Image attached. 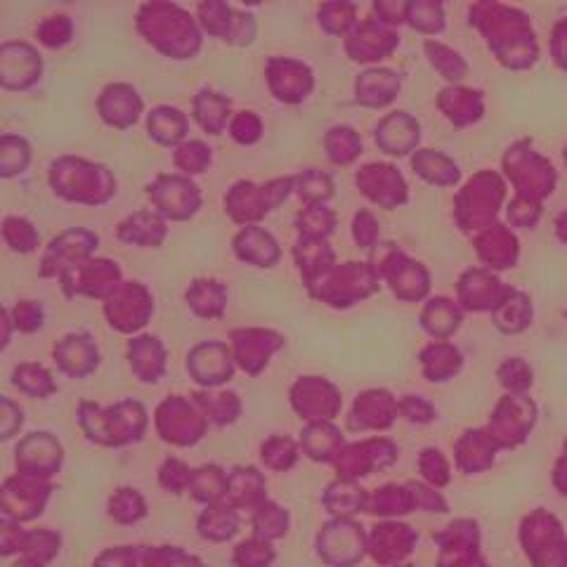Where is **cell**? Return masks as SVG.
<instances>
[{"label":"cell","mask_w":567,"mask_h":567,"mask_svg":"<svg viewBox=\"0 0 567 567\" xmlns=\"http://www.w3.org/2000/svg\"><path fill=\"white\" fill-rule=\"evenodd\" d=\"M407 10H409V5L388 3V0H378V3L374 5V12L378 15V22L386 24V26L402 24L404 19H407Z\"/></svg>","instance_id":"62"},{"label":"cell","mask_w":567,"mask_h":567,"mask_svg":"<svg viewBox=\"0 0 567 567\" xmlns=\"http://www.w3.org/2000/svg\"><path fill=\"white\" fill-rule=\"evenodd\" d=\"M293 189H296L298 197L305 201V206H319L327 204V201L334 197V180H331L329 173L310 168V171L298 173L296 178H293Z\"/></svg>","instance_id":"39"},{"label":"cell","mask_w":567,"mask_h":567,"mask_svg":"<svg viewBox=\"0 0 567 567\" xmlns=\"http://www.w3.org/2000/svg\"><path fill=\"white\" fill-rule=\"evenodd\" d=\"M263 492H265V480L256 468H237V471L227 478L225 499L230 501L232 508L239 506L258 508L265 501Z\"/></svg>","instance_id":"33"},{"label":"cell","mask_w":567,"mask_h":567,"mask_svg":"<svg viewBox=\"0 0 567 567\" xmlns=\"http://www.w3.org/2000/svg\"><path fill=\"white\" fill-rule=\"evenodd\" d=\"M232 246L239 260L256 267H275L279 258H282V249H279L277 239L258 225L241 227Z\"/></svg>","instance_id":"24"},{"label":"cell","mask_w":567,"mask_h":567,"mask_svg":"<svg viewBox=\"0 0 567 567\" xmlns=\"http://www.w3.org/2000/svg\"><path fill=\"white\" fill-rule=\"evenodd\" d=\"M319 26L331 36H348L357 26L355 3H324L317 12Z\"/></svg>","instance_id":"46"},{"label":"cell","mask_w":567,"mask_h":567,"mask_svg":"<svg viewBox=\"0 0 567 567\" xmlns=\"http://www.w3.org/2000/svg\"><path fill=\"white\" fill-rule=\"evenodd\" d=\"M324 504L334 516H353L367 504V494L360 487L353 485V480H338L334 485H329L327 494H324Z\"/></svg>","instance_id":"42"},{"label":"cell","mask_w":567,"mask_h":567,"mask_svg":"<svg viewBox=\"0 0 567 567\" xmlns=\"http://www.w3.org/2000/svg\"><path fill=\"white\" fill-rule=\"evenodd\" d=\"M194 119L208 135H220L227 128L230 119V100L225 95L215 93V90H199L192 102Z\"/></svg>","instance_id":"32"},{"label":"cell","mask_w":567,"mask_h":567,"mask_svg":"<svg viewBox=\"0 0 567 567\" xmlns=\"http://www.w3.org/2000/svg\"><path fill=\"white\" fill-rule=\"evenodd\" d=\"M296 230L301 239H329L336 230V213L324 204L305 206L296 218Z\"/></svg>","instance_id":"40"},{"label":"cell","mask_w":567,"mask_h":567,"mask_svg":"<svg viewBox=\"0 0 567 567\" xmlns=\"http://www.w3.org/2000/svg\"><path fill=\"white\" fill-rule=\"evenodd\" d=\"M50 187L57 197L74 204L102 206L116 194V178L107 166L78 156H60L50 166Z\"/></svg>","instance_id":"2"},{"label":"cell","mask_w":567,"mask_h":567,"mask_svg":"<svg viewBox=\"0 0 567 567\" xmlns=\"http://www.w3.org/2000/svg\"><path fill=\"white\" fill-rule=\"evenodd\" d=\"M3 239L17 253H34L38 249V241H41L36 227L26 218H17V215H8L3 220Z\"/></svg>","instance_id":"49"},{"label":"cell","mask_w":567,"mask_h":567,"mask_svg":"<svg viewBox=\"0 0 567 567\" xmlns=\"http://www.w3.org/2000/svg\"><path fill=\"white\" fill-rule=\"evenodd\" d=\"M270 93L284 104H301L315 88V76L308 64L291 57H270L265 67Z\"/></svg>","instance_id":"13"},{"label":"cell","mask_w":567,"mask_h":567,"mask_svg":"<svg viewBox=\"0 0 567 567\" xmlns=\"http://www.w3.org/2000/svg\"><path fill=\"white\" fill-rule=\"evenodd\" d=\"M36 36H38V41L45 45V48H50V50L64 48V45L71 41V36H74V22H71L67 15L45 17L43 22L38 24Z\"/></svg>","instance_id":"51"},{"label":"cell","mask_w":567,"mask_h":567,"mask_svg":"<svg viewBox=\"0 0 567 567\" xmlns=\"http://www.w3.org/2000/svg\"><path fill=\"white\" fill-rule=\"evenodd\" d=\"M109 513L112 518L119 520V523H135L145 516V499L140 497L135 490H119L114 492V497L109 499Z\"/></svg>","instance_id":"53"},{"label":"cell","mask_w":567,"mask_h":567,"mask_svg":"<svg viewBox=\"0 0 567 567\" xmlns=\"http://www.w3.org/2000/svg\"><path fill=\"white\" fill-rule=\"evenodd\" d=\"M187 369L201 386H220L234 374L232 355L223 343H201L189 353Z\"/></svg>","instance_id":"23"},{"label":"cell","mask_w":567,"mask_h":567,"mask_svg":"<svg viewBox=\"0 0 567 567\" xmlns=\"http://www.w3.org/2000/svg\"><path fill=\"white\" fill-rule=\"evenodd\" d=\"M152 312V293L140 282H123L104 303V315L121 334H133V331L145 327Z\"/></svg>","instance_id":"8"},{"label":"cell","mask_w":567,"mask_h":567,"mask_svg":"<svg viewBox=\"0 0 567 567\" xmlns=\"http://www.w3.org/2000/svg\"><path fill=\"white\" fill-rule=\"evenodd\" d=\"M293 258H296L298 270L303 275V284L310 286L319 277L327 275L336 265V253L329 246L327 239H301L298 237L293 246Z\"/></svg>","instance_id":"27"},{"label":"cell","mask_w":567,"mask_h":567,"mask_svg":"<svg viewBox=\"0 0 567 567\" xmlns=\"http://www.w3.org/2000/svg\"><path fill=\"white\" fill-rule=\"evenodd\" d=\"M426 52H428L430 62H433V67L438 69L442 76L449 78V81H459V78H464L466 64L459 55H456V52H452L440 43H433V41L426 43Z\"/></svg>","instance_id":"54"},{"label":"cell","mask_w":567,"mask_h":567,"mask_svg":"<svg viewBox=\"0 0 567 567\" xmlns=\"http://www.w3.org/2000/svg\"><path fill=\"white\" fill-rule=\"evenodd\" d=\"M253 527H256L260 539L282 537V534H286V527H289V516L279 506L263 501L253 513Z\"/></svg>","instance_id":"50"},{"label":"cell","mask_w":567,"mask_h":567,"mask_svg":"<svg viewBox=\"0 0 567 567\" xmlns=\"http://www.w3.org/2000/svg\"><path fill=\"white\" fill-rule=\"evenodd\" d=\"M378 232H381V230H378L374 213L367 211V208H362L360 213H355L353 237L357 241V246H362V249H371V246H376Z\"/></svg>","instance_id":"60"},{"label":"cell","mask_w":567,"mask_h":567,"mask_svg":"<svg viewBox=\"0 0 567 567\" xmlns=\"http://www.w3.org/2000/svg\"><path fill=\"white\" fill-rule=\"evenodd\" d=\"M381 256L371 260L376 267L378 277L386 279L393 286V291L402 298H419L428 289L426 270L414 260L402 256L400 251L393 249V244H376Z\"/></svg>","instance_id":"10"},{"label":"cell","mask_w":567,"mask_h":567,"mask_svg":"<svg viewBox=\"0 0 567 567\" xmlns=\"http://www.w3.org/2000/svg\"><path fill=\"white\" fill-rule=\"evenodd\" d=\"M204 414L215 423H232L237 419L241 404L234 393H218V395H194Z\"/></svg>","instance_id":"52"},{"label":"cell","mask_w":567,"mask_h":567,"mask_svg":"<svg viewBox=\"0 0 567 567\" xmlns=\"http://www.w3.org/2000/svg\"><path fill=\"white\" fill-rule=\"evenodd\" d=\"M275 558V551L270 549V544L265 539H251V542H244L237 549V556L234 560L241 567H267V563Z\"/></svg>","instance_id":"58"},{"label":"cell","mask_w":567,"mask_h":567,"mask_svg":"<svg viewBox=\"0 0 567 567\" xmlns=\"http://www.w3.org/2000/svg\"><path fill=\"white\" fill-rule=\"evenodd\" d=\"M138 31L171 60H189L201 50V29L187 10L171 3H145L138 10Z\"/></svg>","instance_id":"1"},{"label":"cell","mask_w":567,"mask_h":567,"mask_svg":"<svg viewBox=\"0 0 567 567\" xmlns=\"http://www.w3.org/2000/svg\"><path fill=\"white\" fill-rule=\"evenodd\" d=\"M121 241H126L130 246H142V249H159L168 237L166 218H161L156 211H138L128 215L126 220L119 225Z\"/></svg>","instance_id":"26"},{"label":"cell","mask_w":567,"mask_h":567,"mask_svg":"<svg viewBox=\"0 0 567 567\" xmlns=\"http://www.w3.org/2000/svg\"><path fill=\"white\" fill-rule=\"evenodd\" d=\"M291 402L301 419L312 423L331 421L341 409V395L329 381L319 376H305L291 390Z\"/></svg>","instance_id":"15"},{"label":"cell","mask_w":567,"mask_h":567,"mask_svg":"<svg viewBox=\"0 0 567 567\" xmlns=\"http://www.w3.org/2000/svg\"><path fill=\"white\" fill-rule=\"evenodd\" d=\"M19 426H22V412L10 400H3V440L12 438Z\"/></svg>","instance_id":"63"},{"label":"cell","mask_w":567,"mask_h":567,"mask_svg":"<svg viewBox=\"0 0 567 567\" xmlns=\"http://www.w3.org/2000/svg\"><path fill=\"white\" fill-rule=\"evenodd\" d=\"M199 402L189 404L182 397H171L159 407L156 412V428H159L161 438L173 445L187 447L201 440L206 430L204 416L199 414Z\"/></svg>","instance_id":"12"},{"label":"cell","mask_w":567,"mask_h":567,"mask_svg":"<svg viewBox=\"0 0 567 567\" xmlns=\"http://www.w3.org/2000/svg\"><path fill=\"white\" fill-rule=\"evenodd\" d=\"M239 518L237 511L227 504H208L204 516L199 518V530L204 537L215 539V542H223L230 539L237 532Z\"/></svg>","instance_id":"41"},{"label":"cell","mask_w":567,"mask_h":567,"mask_svg":"<svg viewBox=\"0 0 567 567\" xmlns=\"http://www.w3.org/2000/svg\"><path fill=\"white\" fill-rule=\"evenodd\" d=\"M43 60L29 43L10 41L0 45V86L5 90H29L41 81Z\"/></svg>","instance_id":"14"},{"label":"cell","mask_w":567,"mask_h":567,"mask_svg":"<svg viewBox=\"0 0 567 567\" xmlns=\"http://www.w3.org/2000/svg\"><path fill=\"white\" fill-rule=\"evenodd\" d=\"M324 149H327L331 164L348 166L362 154V138L355 128L334 126L324 135Z\"/></svg>","instance_id":"37"},{"label":"cell","mask_w":567,"mask_h":567,"mask_svg":"<svg viewBox=\"0 0 567 567\" xmlns=\"http://www.w3.org/2000/svg\"><path fill=\"white\" fill-rule=\"evenodd\" d=\"M319 556L338 567H350L362 558V532L350 520H334L319 534Z\"/></svg>","instance_id":"22"},{"label":"cell","mask_w":567,"mask_h":567,"mask_svg":"<svg viewBox=\"0 0 567 567\" xmlns=\"http://www.w3.org/2000/svg\"><path fill=\"white\" fill-rule=\"evenodd\" d=\"M142 109H145V102H142L138 90L128 83H112L97 97V112H100L102 121L119 130L135 126Z\"/></svg>","instance_id":"20"},{"label":"cell","mask_w":567,"mask_h":567,"mask_svg":"<svg viewBox=\"0 0 567 567\" xmlns=\"http://www.w3.org/2000/svg\"><path fill=\"white\" fill-rule=\"evenodd\" d=\"M62 464V445L50 433H31L17 447V468L31 478H50Z\"/></svg>","instance_id":"19"},{"label":"cell","mask_w":567,"mask_h":567,"mask_svg":"<svg viewBox=\"0 0 567 567\" xmlns=\"http://www.w3.org/2000/svg\"><path fill=\"white\" fill-rule=\"evenodd\" d=\"M357 187L371 204L381 208H397L407 201V185L397 168L388 164H369L357 171Z\"/></svg>","instance_id":"17"},{"label":"cell","mask_w":567,"mask_h":567,"mask_svg":"<svg viewBox=\"0 0 567 567\" xmlns=\"http://www.w3.org/2000/svg\"><path fill=\"white\" fill-rule=\"evenodd\" d=\"M383 404H388L386 393H364L362 397H357L353 414H350L348 428L364 430V428L388 426L390 416L383 414Z\"/></svg>","instance_id":"38"},{"label":"cell","mask_w":567,"mask_h":567,"mask_svg":"<svg viewBox=\"0 0 567 567\" xmlns=\"http://www.w3.org/2000/svg\"><path fill=\"white\" fill-rule=\"evenodd\" d=\"M100 244L97 234L81 230V227H71V230L62 232L60 237L50 241V246L43 253L41 260V277H64L74 267L88 263Z\"/></svg>","instance_id":"7"},{"label":"cell","mask_w":567,"mask_h":567,"mask_svg":"<svg viewBox=\"0 0 567 567\" xmlns=\"http://www.w3.org/2000/svg\"><path fill=\"white\" fill-rule=\"evenodd\" d=\"M407 22L414 29L426 31V34H435L442 29V8L438 3H409Z\"/></svg>","instance_id":"57"},{"label":"cell","mask_w":567,"mask_h":567,"mask_svg":"<svg viewBox=\"0 0 567 567\" xmlns=\"http://www.w3.org/2000/svg\"><path fill=\"white\" fill-rule=\"evenodd\" d=\"M62 279V291L69 298L74 296H90V298H104L107 301L112 293L119 289L121 282V267L112 263V260L90 258L88 263L69 270Z\"/></svg>","instance_id":"9"},{"label":"cell","mask_w":567,"mask_h":567,"mask_svg":"<svg viewBox=\"0 0 567 567\" xmlns=\"http://www.w3.org/2000/svg\"><path fill=\"white\" fill-rule=\"evenodd\" d=\"M378 282L381 277L374 265L350 260V263H336L327 275L312 282L308 291L312 298L331 305V308H350L362 298L371 296L378 289Z\"/></svg>","instance_id":"4"},{"label":"cell","mask_w":567,"mask_h":567,"mask_svg":"<svg viewBox=\"0 0 567 567\" xmlns=\"http://www.w3.org/2000/svg\"><path fill=\"white\" fill-rule=\"evenodd\" d=\"M199 26L208 36L232 45H249L256 38V19L218 0L199 5Z\"/></svg>","instance_id":"11"},{"label":"cell","mask_w":567,"mask_h":567,"mask_svg":"<svg viewBox=\"0 0 567 567\" xmlns=\"http://www.w3.org/2000/svg\"><path fill=\"white\" fill-rule=\"evenodd\" d=\"M147 197L152 201L156 213L166 220H189L201 208V192L187 175H159L147 187Z\"/></svg>","instance_id":"6"},{"label":"cell","mask_w":567,"mask_h":567,"mask_svg":"<svg viewBox=\"0 0 567 567\" xmlns=\"http://www.w3.org/2000/svg\"><path fill=\"white\" fill-rule=\"evenodd\" d=\"M83 430L93 442L107 447H121L142 438L147 426V414L140 402H121L116 407L97 409L95 404L83 402L78 412Z\"/></svg>","instance_id":"3"},{"label":"cell","mask_w":567,"mask_h":567,"mask_svg":"<svg viewBox=\"0 0 567 567\" xmlns=\"http://www.w3.org/2000/svg\"><path fill=\"white\" fill-rule=\"evenodd\" d=\"M400 90V78L388 69H369L357 76L355 81V100L362 107H386L395 100Z\"/></svg>","instance_id":"28"},{"label":"cell","mask_w":567,"mask_h":567,"mask_svg":"<svg viewBox=\"0 0 567 567\" xmlns=\"http://www.w3.org/2000/svg\"><path fill=\"white\" fill-rule=\"evenodd\" d=\"M159 478L166 490L182 492L185 487H189V482H192V473H189V468L182 464V461L171 459V461H166L164 468H161Z\"/></svg>","instance_id":"61"},{"label":"cell","mask_w":567,"mask_h":567,"mask_svg":"<svg viewBox=\"0 0 567 567\" xmlns=\"http://www.w3.org/2000/svg\"><path fill=\"white\" fill-rule=\"evenodd\" d=\"M12 383L31 397H48L57 390L55 381L41 364H22V367H17L15 374H12Z\"/></svg>","instance_id":"48"},{"label":"cell","mask_w":567,"mask_h":567,"mask_svg":"<svg viewBox=\"0 0 567 567\" xmlns=\"http://www.w3.org/2000/svg\"><path fill=\"white\" fill-rule=\"evenodd\" d=\"M189 490L204 504H218L227 492V475L218 466H204L192 473Z\"/></svg>","instance_id":"45"},{"label":"cell","mask_w":567,"mask_h":567,"mask_svg":"<svg viewBox=\"0 0 567 567\" xmlns=\"http://www.w3.org/2000/svg\"><path fill=\"white\" fill-rule=\"evenodd\" d=\"M397 43L400 38L390 26L381 24L378 19H367L345 36V52L353 62L367 64L388 57L397 48Z\"/></svg>","instance_id":"16"},{"label":"cell","mask_w":567,"mask_h":567,"mask_svg":"<svg viewBox=\"0 0 567 567\" xmlns=\"http://www.w3.org/2000/svg\"><path fill=\"white\" fill-rule=\"evenodd\" d=\"M440 107L447 114L449 121H454L456 126H466V123L478 121L482 114V100L480 93L464 88H449L440 95Z\"/></svg>","instance_id":"36"},{"label":"cell","mask_w":567,"mask_h":567,"mask_svg":"<svg viewBox=\"0 0 567 567\" xmlns=\"http://www.w3.org/2000/svg\"><path fill=\"white\" fill-rule=\"evenodd\" d=\"M293 192V178H277L256 185V182L241 180L225 194V211L237 225H256L267 213L286 201Z\"/></svg>","instance_id":"5"},{"label":"cell","mask_w":567,"mask_h":567,"mask_svg":"<svg viewBox=\"0 0 567 567\" xmlns=\"http://www.w3.org/2000/svg\"><path fill=\"white\" fill-rule=\"evenodd\" d=\"M29 164V142L19 138V135H3V138H0V175H3V178H15V175L24 173Z\"/></svg>","instance_id":"44"},{"label":"cell","mask_w":567,"mask_h":567,"mask_svg":"<svg viewBox=\"0 0 567 567\" xmlns=\"http://www.w3.org/2000/svg\"><path fill=\"white\" fill-rule=\"evenodd\" d=\"M376 145L386 154L404 156L412 152L416 142H419V123H416L407 112L388 114L386 119L376 126Z\"/></svg>","instance_id":"25"},{"label":"cell","mask_w":567,"mask_h":567,"mask_svg":"<svg viewBox=\"0 0 567 567\" xmlns=\"http://www.w3.org/2000/svg\"><path fill=\"white\" fill-rule=\"evenodd\" d=\"M230 135L234 142H239V145L244 147L256 145L260 135H263V121H260V116L256 112L234 114L230 121Z\"/></svg>","instance_id":"56"},{"label":"cell","mask_w":567,"mask_h":567,"mask_svg":"<svg viewBox=\"0 0 567 567\" xmlns=\"http://www.w3.org/2000/svg\"><path fill=\"white\" fill-rule=\"evenodd\" d=\"M55 360L64 374L81 378L97 367V348L90 336L71 334L55 345Z\"/></svg>","instance_id":"29"},{"label":"cell","mask_w":567,"mask_h":567,"mask_svg":"<svg viewBox=\"0 0 567 567\" xmlns=\"http://www.w3.org/2000/svg\"><path fill=\"white\" fill-rule=\"evenodd\" d=\"M298 449L289 438H272L263 445V461L275 471H286L296 464Z\"/></svg>","instance_id":"55"},{"label":"cell","mask_w":567,"mask_h":567,"mask_svg":"<svg viewBox=\"0 0 567 567\" xmlns=\"http://www.w3.org/2000/svg\"><path fill=\"white\" fill-rule=\"evenodd\" d=\"M211 159V149L201 140H185L173 154V164L178 171H182V175L204 173L211 166Z\"/></svg>","instance_id":"47"},{"label":"cell","mask_w":567,"mask_h":567,"mask_svg":"<svg viewBox=\"0 0 567 567\" xmlns=\"http://www.w3.org/2000/svg\"><path fill=\"white\" fill-rule=\"evenodd\" d=\"M282 345L284 338L267 329H239L232 334L234 360L249 374H258L260 369L267 367L270 355L277 353Z\"/></svg>","instance_id":"21"},{"label":"cell","mask_w":567,"mask_h":567,"mask_svg":"<svg viewBox=\"0 0 567 567\" xmlns=\"http://www.w3.org/2000/svg\"><path fill=\"white\" fill-rule=\"evenodd\" d=\"M12 322L19 331L31 334V331L43 327V308L36 301H19L15 308L10 310Z\"/></svg>","instance_id":"59"},{"label":"cell","mask_w":567,"mask_h":567,"mask_svg":"<svg viewBox=\"0 0 567 567\" xmlns=\"http://www.w3.org/2000/svg\"><path fill=\"white\" fill-rule=\"evenodd\" d=\"M50 485H45L41 478L19 473L17 478L5 480L3 487V513L5 520H31L43 511L48 501Z\"/></svg>","instance_id":"18"},{"label":"cell","mask_w":567,"mask_h":567,"mask_svg":"<svg viewBox=\"0 0 567 567\" xmlns=\"http://www.w3.org/2000/svg\"><path fill=\"white\" fill-rule=\"evenodd\" d=\"M185 298L189 308L197 312L199 317L206 319L223 317L227 305L225 286L220 282H213V279H197V282L189 284Z\"/></svg>","instance_id":"35"},{"label":"cell","mask_w":567,"mask_h":567,"mask_svg":"<svg viewBox=\"0 0 567 567\" xmlns=\"http://www.w3.org/2000/svg\"><path fill=\"white\" fill-rule=\"evenodd\" d=\"M147 133L156 145L178 149L187 135V116L175 107H156L147 116Z\"/></svg>","instance_id":"31"},{"label":"cell","mask_w":567,"mask_h":567,"mask_svg":"<svg viewBox=\"0 0 567 567\" xmlns=\"http://www.w3.org/2000/svg\"><path fill=\"white\" fill-rule=\"evenodd\" d=\"M412 166L423 180L435 182V185H454L459 180V171H456L452 161L438 152H430V149L416 154Z\"/></svg>","instance_id":"43"},{"label":"cell","mask_w":567,"mask_h":567,"mask_svg":"<svg viewBox=\"0 0 567 567\" xmlns=\"http://www.w3.org/2000/svg\"><path fill=\"white\" fill-rule=\"evenodd\" d=\"M301 445L305 454L315 461H336L343 452V435L329 421L310 423L303 430Z\"/></svg>","instance_id":"34"},{"label":"cell","mask_w":567,"mask_h":567,"mask_svg":"<svg viewBox=\"0 0 567 567\" xmlns=\"http://www.w3.org/2000/svg\"><path fill=\"white\" fill-rule=\"evenodd\" d=\"M128 357L130 367L140 376V381L145 383L159 381V376L164 374L166 369V350L164 345L159 343V338L154 336H142L130 341Z\"/></svg>","instance_id":"30"}]
</instances>
